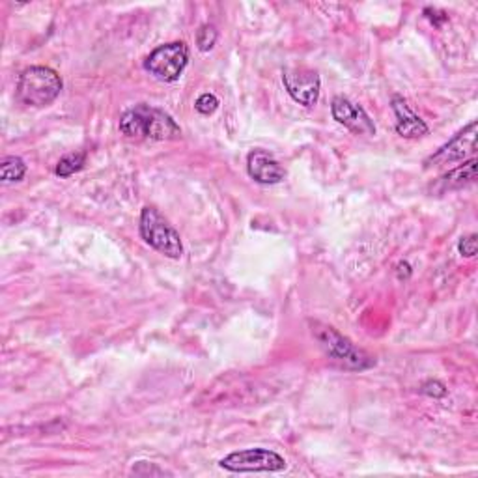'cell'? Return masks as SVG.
<instances>
[{
	"label": "cell",
	"instance_id": "6da1fadb",
	"mask_svg": "<svg viewBox=\"0 0 478 478\" xmlns=\"http://www.w3.org/2000/svg\"><path fill=\"white\" fill-rule=\"evenodd\" d=\"M120 131L129 139L149 140H174L182 135V129H179L170 114L146 103L137 105L122 114V118H120Z\"/></svg>",
	"mask_w": 478,
	"mask_h": 478
},
{
	"label": "cell",
	"instance_id": "7a4b0ae2",
	"mask_svg": "<svg viewBox=\"0 0 478 478\" xmlns=\"http://www.w3.org/2000/svg\"><path fill=\"white\" fill-rule=\"evenodd\" d=\"M62 86L64 82L54 70L45 66H30L19 75L15 94L21 105L43 109L60 96Z\"/></svg>",
	"mask_w": 478,
	"mask_h": 478
},
{
	"label": "cell",
	"instance_id": "3957f363",
	"mask_svg": "<svg viewBox=\"0 0 478 478\" xmlns=\"http://www.w3.org/2000/svg\"><path fill=\"white\" fill-rule=\"evenodd\" d=\"M312 335L318 340L321 351L329 358H331L333 363H337L340 368L361 372V370L372 368L376 365V361L368 353H365L363 349H358L349 339L342 337L333 327L314 323Z\"/></svg>",
	"mask_w": 478,
	"mask_h": 478
},
{
	"label": "cell",
	"instance_id": "277c9868",
	"mask_svg": "<svg viewBox=\"0 0 478 478\" xmlns=\"http://www.w3.org/2000/svg\"><path fill=\"white\" fill-rule=\"evenodd\" d=\"M140 237L144 239V244L156 249L158 253L165 254L167 258H182L184 254V245L182 239L176 228L158 212L156 207L146 206L140 214V223H139Z\"/></svg>",
	"mask_w": 478,
	"mask_h": 478
},
{
	"label": "cell",
	"instance_id": "5b68a950",
	"mask_svg": "<svg viewBox=\"0 0 478 478\" xmlns=\"http://www.w3.org/2000/svg\"><path fill=\"white\" fill-rule=\"evenodd\" d=\"M189 64V47L184 42H172L156 47L144 60V70L163 82L182 77Z\"/></svg>",
	"mask_w": 478,
	"mask_h": 478
},
{
	"label": "cell",
	"instance_id": "8992f818",
	"mask_svg": "<svg viewBox=\"0 0 478 478\" xmlns=\"http://www.w3.org/2000/svg\"><path fill=\"white\" fill-rule=\"evenodd\" d=\"M219 467L230 473H281L288 467V462L269 448H247L225 456Z\"/></svg>",
	"mask_w": 478,
	"mask_h": 478
},
{
	"label": "cell",
	"instance_id": "52a82bcc",
	"mask_svg": "<svg viewBox=\"0 0 478 478\" xmlns=\"http://www.w3.org/2000/svg\"><path fill=\"white\" fill-rule=\"evenodd\" d=\"M474 152H476V122H471L446 144H443L435 154H432L425 161V168L465 161L467 158H473Z\"/></svg>",
	"mask_w": 478,
	"mask_h": 478
},
{
	"label": "cell",
	"instance_id": "ba28073f",
	"mask_svg": "<svg viewBox=\"0 0 478 478\" xmlns=\"http://www.w3.org/2000/svg\"><path fill=\"white\" fill-rule=\"evenodd\" d=\"M282 84L292 100L303 107H314L320 100L321 81L314 70L286 68L282 72Z\"/></svg>",
	"mask_w": 478,
	"mask_h": 478
},
{
	"label": "cell",
	"instance_id": "9c48e42d",
	"mask_svg": "<svg viewBox=\"0 0 478 478\" xmlns=\"http://www.w3.org/2000/svg\"><path fill=\"white\" fill-rule=\"evenodd\" d=\"M331 114L339 124L357 135H376V126L367 110L344 96H337L331 103Z\"/></svg>",
	"mask_w": 478,
	"mask_h": 478
},
{
	"label": "cell",
	"instance_id": "30bf717a",
	"mask_svg": "<svg viewBox=\"0 0 478 478\" xmlns=\"http://www.w3.org/2000/svg\"><path fill=\"white\" fill-rule=\"evenodd\" d=\"M247 172L254 182L262 186H275L281 184L286 177L284 167L263 149H254L247 158Z\"/></svg>",
	"mask_w": 478,
	"mask_h": 478
},
{
	"label": "cell",
	"instance_id": "8fae6325",
	"mask_svg": "<svg viewBox=\"0 0 478 478\" xmlns=\"http://www.w3.org/2000/svg\"><path fill=\"white\" fill-rule=\"evenodd\" d=\"M393 112L397 116V133L404 139H421L428 135V126L421 116H416L407 101L402 96H395L391 100Z\"/></svg>",
	"mask_w": 478,
	"mask_h": 478
},
{
	"label": "cell",
	"instance_id": "7c38bea8",
	"mask_svg": "<svg viewBox=\"0 0 478 478\" xmlns=\"http://www.w3.org/2000/svg\"><path fill=\"white\" fill-rule=\"evenodd\" d=\"M476 179V159H471L467 161L465 165L446 172L445 176H441L437 179V189L441 193H446V191H454V189H462V187H467L471 186Z\"/></svg>",
	"mask_w": 478,
	"mask_h": 478
},
{
	"label": "cell",
	"instance_id": "4fadbf2b",
	"mask_svg": "<svg viewBox=\"0 0 478 478\" xmlns=\"http://www.w3.org/2000/svg\"><path fill=\"white\" fill-rule=\"evenodd\" d=\"M26 174V165L21 158L8 156L3 161H0V177H3L5 184H14L21 182Z\"/></svg>",
	"mask_w": 478,
	"mask_h": 478
},
{
	"label": "cell",
	"instance_id": "5bb4252c",
	"mask_svg": "<svg viewBox=\"0 0 478 478\" xmlns=\"http://www.w3.org/2000/svg\"><path fill=\"white\" fill-rule=\"evenodd\" d=\"M84 163H86V154H70L58 161L54 172L60 177H70L75 172H79L84 167Z\"/></svg>",
	"mask_w": 478,
	"mask_h": 478
},
{
	"label": "cell",
	"instance_id": "9a60e30c",
	"mask_svg": "<svg viewBox=\"0 0 478 478\" xmlns=\"http://www.w3.org/2000/svg\"><path fill=\"white\" fill-rule=\"evenodd\" d=\"M217 38H219V33L214 24H202L196 33V45L202 53L212 51L217 43Z\"/></svg>",
	"mask_w": 478,
	"mask_h": 478
},
{
	"label": "cell",
	"instance_id": "2e32d148",
	"mask_svg": "<svg viewBox=\"0 0 478 478\" xmlns=\"http://www.w3.org/2000/svg\"><path fill=\"white\" fill-rule=\"evenodd\" d=\"M195 109L204 114V116H209L214 114L217 109H219V100L214 96V94H202L196 103H195Z\"/></svg>",
	"mask_w": 478,
	"mask_h": 478
},
{
	"label": "cell",
	"instance_id": "e0dca14e",
	"mask_svg": "<svg viewBox=\"0 0 478 478\" xmlns=\"http://www.w3.org/2000/svg\"><path fill=\"white\" fill-rule=\"evenodd\" d=\"M131 473L139 474V476H165V474H170L165 469H161L158 464H149V462H137L133 465Z\"/></svg>",
	"mask_w": 478,
	"mask_h": 478
},
{
	"label": "cell",
	"instance_id": "ac0fdd59",
	"mask_svg": "<svg viewBox=\"0 0 478 478\" xmlns=\"http://www.w3.org/2000/svg\"><path fill=\"white\" fill-rule=\"evenodd\" d=\"M476 247H478V242H476V234H469V235H464L460 239L458 244V251L462 256L465 258H473L476 254Z\"/></svg>",
	"mask_w": 478,
	"mask_h": 478
},
{
	"label": "cell",
	"instance_id": "d6986e66",
	"mask_svg": "<svg viewBox=\"0 0 478 478\" xmlns=\"http://www.w3.org/2000/svg\"><path fill=\"white\" fill-rule=\"evenodd\" d=\"M421 393L426 395V397H432V398H443V397L446 395V388H445L443 383L432 379V381H426V383L423 385Z\"/></svg>",
	"mask_w": 478,
	"mask_h": 478
}]
</instances>
